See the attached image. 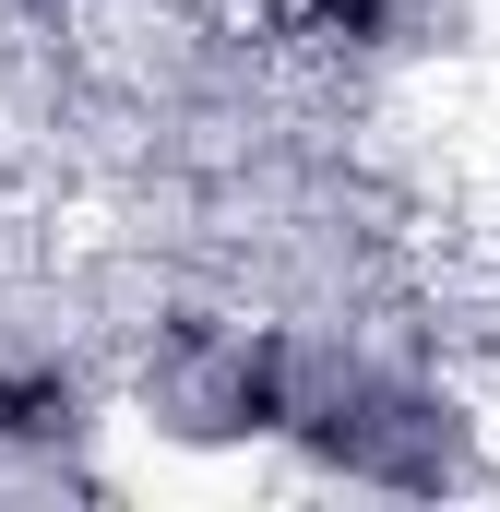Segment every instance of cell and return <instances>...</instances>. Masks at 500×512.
Returning <instances> with one entry per match:
<instances>
[{
  "label": "cell",
  "instance_id": "6da1fadb",
  "mask_svg": "<svg viewBox=\"0 0 500 512\" xmlns=\"http://www.w3.org/2000/svg\"><path fill=\"white\" fill-rule=\"evenodd\" d=\"M286 36H346V48H393L417 24V0H274Z\"/></svg>",
  "mask_w": 500,
  "mask_h": 512
}]
</instances>
